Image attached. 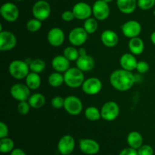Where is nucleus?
I'll return each instance as SVG.
<instances>
[{"label": "nucleus", "mask_w": 155, "mask_h": 155, "mask_svg": "<svg viewBox=\"0 0 155 155\" xmlns=\"http://www.w3.org/2000/svg\"><path fill=\"white\" fill-rule=\"evenodd\" d=\"M110 83L113 88L120 92L130 90L136 83V77L132 71L118 69L113 71L110 76Z\"/></svg>", "instance_id": "1"}, {"label": "nucleus", "mask_w": 155, "mask_h": 155, "mask_svg": "<svg viewBox=\"0 0 155 155\" xmlns=\"http://www.w3.org/2000/svg\"><path fill=\"white\" fill-rule=\"evenodd\" d=\"M83 71L76 68H70L64 74V83L70 88L76 89L82 86L85 81V77Z\"/></svg>", "instance_id": "2"}, {"label": "nucleus", "mask_w": 155, "mask_h": 155, "mask_svg": "<svg viewBox=\"0 0 155 155\" xmlns=\"http://www.w3.org/2000/svg\"><path fill=\"white\" fill-rule=\"evenodd\" d=\"M30 71V66L25 61L14 60L8 65L9 74L16 80L25 79Z\"/></svg>", "instance_id": "3"}, {"label": "nucleus", "mask_w": 155, "mask_h": 155, "mask_svg": "<svg viewBox=\"0 0 155 155\" xmlns=\"http://www.w3.org/2000/svg\"><path fill=\"white\" fill-rule=\"evenodd\" d=\"M51 6L45 0H39L33 6L32 13L34 18L41 21H45L51 15Z\"/></svg>", "instance_id": "4"}, {"label": "nucleus", "mask_w": 155, "mask_h": 155, "mask_svg": "<svg viewBox=\"0 0 155 155\" xmlns=\"http://www.w3.org/2000/svg\"><path fill=\"white\" fill-rule=\"evenodd\" d=\"M119 114L120 107L115 101H107L103 104L101 108V118L108 122L115 120Z\"/></svg>", "instance_id": "5"}, {"label": "nucleus", "mask_w": 155, "mask_h": 155, "mask_svg": "<svg viewBox=\"0 0 155 155\" xmlns=\"http://www.w3.org/2000/svg\"><path fill=\"white\" fill-rule=\"evenodd\" d=\"M64 108L70 115L77 116L83 110V102L78 97L75 95H69L64 98Z\"/></svg>", "instance_id": "6"}, {"label": "nucleus", "mask_w": 155, "mask_h": 155, "mask_svg": "<svg viewBox=\"0 0 155 155\" xmlns=\"http://www.w3.org/2000/svg\"><path fill=\"white\" fill-rule=\"evenodd\" d=\"M0 14L8 22H15L19 18V9L12 2H5L0 8Z\"/></svg>", "instance_id": "7"}, {"label": "nucleus", "mask_w": 155, "mask_h": 155, "mask_svg": "<svg viewBox=\"0 0 155 155\" xmlns=\"http://www.w3.org/2000/svg\"><path fill=\"white\" fill-rule=\"evenodd\" d=\"M89 33L83 27H75L71 30L68 35V40L74 46H81L88 39Z\"/></svg>", "instance_id": "8"}, {"label": "nucleus", "mask_w": 155, "mask_h": 155, "mask_svg": "<svg viewBox=\"0 0 155 155\" xmlns=\"http://www.w3.org/2000/svg\"><path fill=\"white\" fill-rule=\"evenodd\" d=\"M10 94L12 98L18 101H28L30 95V89L26 84L15 83L11 87Z\"/></svg>", "instance_id": "9"}, {"label": "nucleus", "mask_w": 155, "mask_h": 155, "mask_svg": "<svg viewBox=\"0 0 155 155\" xmlns=\"http://www.w3.org/2000/svg\"><path fill=\"white\" fill-rule=\"evenodd\" d=\"M17 45V38L13 33L8 30L0 31V50L7 51L13 49Z\"/></svg>", "instance_id": "10"}, {"label": "nucleus", "mask_w": 155, "mask_h": 155, "mask_svg": "<svg viewBox=\"0 0 155 155\" xmlns=\"http://www.w3.org/2000/svg\"><path fill=\"white\" fill-rule=\"evenodd\" d=\"M102 89V83L97 77H90L85 80L82 85V90L89 95H95L99 93Z\"/></svg>", "instance_id": "11"}, {"label": "nucleus", "mask_w": 155, "mask_h": 155, "mask_svg": "<svg viewBox=\"0 0 155 155\" xmlns=\"http://www.w3.org/2000/svg\"><path fill=\"white\" fill-rule=\"evenodd\" d=\"M92 15L98 21H104L110 15L108 3L103 0H97L92 5Z\"/></svg>", "instance_id": "12"}, {"label": "nucleus", "mask_w": 155, "mask_h": 155, "mask_svg": "<svg viewBox=\"0 0 155 155\" xmlns=\"http://www.w3.org/2000/svg\"><path fill=\"white\" fill-rule=\"evenodd\" d=\"M123 35L125 37L132 39V38L137 37L142 32V26L140 23L137 21L131 20L124 23L121 27Z\"/></svg>", "instance_id": "13"}, {"label": "nucleus", "mask_w": 155, "mask_h": 155, "mask_svg": "<svg viewBox=\"0 0 155 155\" xmlns=\"http://www.w3.org/2000/svg\"><path fill=\"white\" fill-rule=\"evenodd\" d=\"M72 11L76 19L80 21H85L91 18V15H92V8L84 2L76 3L73 7Z\"/></svg>", "instance_id": "14"}, {"label": "nucleus", "mask_w": 155, "mask_h": 155, "mask_svg": "<svg viewBox=\"0 0 155 155\" xmlns=\"http://www.w3.org/2000/svg\"><path fill=\"white\" fill-rule=\"evenodd\" d=\"M75 140L71 135L62 136L58 143V150L62 155L71 154L75 148Z\"/></svg>", "instance_id": "15"}, {"label": "nucleus", "mask_w": 155, "mask_h": 155, "mask_svg": "<svg viewBox=\"0 0 155 155\" xmlns=\"http://www.w3.org/2000/svg\"><path fill=\"white\" fill-rule=\"evenodd\" d=\"M64 33L59 27H53L48 31V34H47V40L51 46H61L64 42Z\"/></svg>", "instance_id": "16"}, {"label": "nucleus", "mask_w": 155, "mask_h": 155, "mask_svg": "<svg viewBox=\"0 0 155 155\" xmlns=\"http://www.w3.org/2000/svg\"><path fill=\"white\" fill-rule=\"evenodd\" d=\"M80 149L83 153L89 155L96 154L100 150V145L96 141L91 139H82L80 140Z\"/></svg>", "instance_id": "17"}, {"label": "nucleus", "mask_w": 155, "mask_h": 155, "mask_svg": "<svg viewBox=\"0 0 155 155\" xmlns=\"http://www.w3.org/2000/svg\"><path fill=\"white\" fill-rule=\"evenodd\" d=\"M138 61L136 56L130 53H125L120 59V64L123 69L129 71H133L136 69Z\"/></svg>", "instance_id": "18"}, {"label": "nucleus", "mask_w": 155, "mask_h": 155, "mask_svg": "<svg viewBox=\"0 0 155 155\" xmlns=\"http://www.w3.org/2000/svg\"><path fill=\"white\" fill-rule=\"evenodd\" d=\"M101 41L106 47L113 48L117 45L119 42V36L117 33L111 30H106L101 34Z\"/></svg>", "instance_id": "19"}, {"label": "nucleus", "mask_w": 155, "mask_h": 155, "mask_svg": "<svg viewBox=\"0 0 155 155\" xmlns=\"http://www.w3.org/2000/svg\"><path fill=\"white\" fill-rule=\"evenodd\" d=\"M70 61L64 55H57L51 61V67L57 72L65 73L70 68Z\"/></svg>", "instance_id": "20"}, {"label": "nucleus", "mask_w": 155, "mask_h": 155, "mask_svg": "<svg viewBox=\"0 0 155 155\" xmlns=\"http://www.w3.org/2000/svg\"><path fill=\"white\" fill-rule=\"evenodd\" d=\"M77 67L83 72H89L91 71L95 67V60L89 54H85L79 57L76 61Z\"/></svg>", "instance_id": "21"}, {"label": "nucleus", "mask_w": 155, "mask_h": 155, "mask_svg": "<svg viewBox=\"0 0 155 155\" xmlns=\"http://www.w3.org/2000/svg\"><path fill=\"white\" fill-rule=\"evenodd\" d=\"M117 5L120 12L125 15L133 13L137 7V0H117Z\"/></svg>", "instance_id": "22"}, {"label": "nucleus", "mask_w": 155, "mask_h": 155, "mask_svg": "<svg viewBox=\"0 0 155 155\" xmlns=\"http://www.w3.org/2000/svg\"><path fill=\"white\" fill-rule=\"evenodd\" d=\"M128 46L130 52L134 55H139L143 53L144 50H145L144 41L139 36L130 39L129 41Z\"/></svg>", "instance_id": "23"}, {"label": "nucleus", "mask_w": 155, "mask_h": 155, "mask_svg": "<svg viewBox=\"0 0 155 155\" xmlns=\"http://www.w3.org/2000/svg\"><path fill=\"white\" fill-rule=\"evenodd\" d=\"M127 141L129 146L137 150L143 144V137L139 132L132 131L127 136Z\"/></svg>", "instance_id": "24"}, {"label": "nucleus", "mask_w": 155, "mask_h": 155, "mask_svg": "<svg viewBox=\"0 0 155 155\" xmlns=\"http://www.w3.org/2000/svg\"><path fill=\"white\" fill-rule=\"evenodd\" d=\"M25 83L30 90H36L39 89L41 85V78L39 74L30 71L25 78Z\"/></svg>", "instance_id": "25"}, {"label": "nucleus", "mask_w": 155, "mask_h": 155, "mask_svg": "<svg viewBox=\"0 0 155 155\" xmlns=\"http://www.w3.org/2000/svg\"><path fill=\"white\" fill-rule=\"evenodd\" d=\"M32 108L39 109L44 106L45 103V98L42 93H34L30 96L28 99Z\"/></svg>", "instance_id": "26"}, {"label": "nucleus", "mask_w": 155, "mask_h": 155, "mask_svg": "<svg viewBox=\"0 0 155 155\" xmlns=\"http://www.w3.org/2000/svg\"><path fill=\"white\" fill-rule=\"evenodd\" d=\"M48 82L50 86L57 88L62 86V84L64 83V75H62L61 73L55 71L54 73H51L48 76Z\"/></svg>", "instance_id": "27"}, {"label": "nucleus", "mask_w": 155, "mask_h": 155, "mask_svg": "<svg viewBox=\"0 0 155 155\" xmlns=\"http://www.w3.org/2000/svg\"><path fill=\"white\" fill-rule=\"evenodd\" d=\"M85 117L89 121H97L101 118V110H98L95 106H89L85 110Z\"/></svg>", "instance_id": "28"}, {"label": "nucleus", "mask_w": 155, "mask_h": 155, "mask_svg": "<svg viewBox=\"0 0 155 155\" xmlns=\"http://www.w3.org/2000/svg\"><path fill=\"white\" fill-rule=\"evenodd\" d=\"M15 148V142L8 137L0 139V151L2 154L11 153Z\"/></svg>", "instance_id": "29"}, {"label": "nucleus", "mask_w": 155, "mask_h": 155, "mask_svg": "<svg viewBox=\"0 0 155 155\" xmlns=\"http://www.w3.org/2000/svg\"><path fill=\"white\" fill-rule=\"evenodd\" d=\"M98 27V20L95 18H89L85 20L83 28L89 34H93L97 31Z\"/></svg>", "instance_id": "30"}, {"label": "nucleus", "mask_w": 155, "mask_h": 155, "mask_svg": "<svg viewBox=\"0 0 155 155\" xmlns=\"http://www.w3.org/2000/svg\"><path fill=\"white\" fill-rule=\"evenodd\" d=\"M30 71L37 74L43 72L45 68V63L43 60L40 58H35L31 60L30 63L29 64Z\"/></svg>", "instance_id": "31"}, {"label": "nucleus", "mask_w": 155, "mask_h": 155, "mask_svg": "<svg viewBox=\"0 0 155 155\" xmlns=\"http://www.w3.org/2000/svg\"><path fill=\"white\" fill-rule=\"evenodd\" d=\"M63 54L70 61H76L80 57L79 50L75 46H68L64 49Z\"/></svg>", "instance_id": "32"}, {"label": "nucleus", "mask_w": 155, "mask_h": 155, "mask_svg": "<svg viewBox=\"0 0 155 155\" xmlns=\"http://www.w3.org/2000/svg\"><path fill=\"white\" fill-rule=\"evenodd\" d=\"M42 21L36 19V18H33V19L29 20L26 24V27L28 31L32 32V33H35V32L39 31L42 27Z\"/></svg>", "instance_id": "33"}, {"label": "nucleus", "mask_w": 155, "mask_h": 155, "mask_svg": "<svg viewBox=\"0 0 155 155\" xmlns=\"http://www.w3.org/2000/svg\"><path fill=\"white\" fill-rule=\"evenodd\" d=\"M155 5V0H137V5L142 10H149Z\"/></svg>", "instance_id": "34"}, {"label": "nucleus", "mask_w": 155, "mask_h": 155, "mask_svg": "<svg viewBox=\"0 0 155 155\" xmlns=\"http://www.w3.org/2000/svg\"><path fill=\"white\" fill-rule=\"evenodd\" d=\"M30 107L31 106L28 101H19L18 104V110L20 114L21 115H27L30 112Z\"/></svg>", "instance_id": "35"}, {"label": "nucleus", "mask_w": 155, "mask_h": 155, "mask_svg": "<svg viewBox=\"0 0 155 155\" xmlns=\"http://www.w3.org/2000/svg\"><path fill=\"white\" fill-rule=\"evenodd\" d=\"M51 106L55 109H61L64 105V98L61 96H55L51 99Z\"/></svg>", "instance_id": "36"}, {"label": "nucleus", "mask_w": 155, "mask_h": 155, "mask_svg": "<svg viewBox=\"0 0 155 155\" xmlns=\"http://www.w3.org/2000/svg\"><path fill=\"white\" fill-rule=\"evenodd\" d=\"M139 155H153L154 149L148 145H142L139 149H137Z\"/></svg>", "instance_id": "37"}, {"label": "nucleus", "mask_w": 155, "mask_h": 155, "mask_svg": "<svg viewBox=\"0 0 155 155\" xmlns=\"http://www.w3.org/2000/svg\"><path fill=\"white\" fill-rule=\"evenodd\" d=\"M136 70L139 74H145V73L149 71V64L146 61H138Z\"/></svg>", "instance_id": "38"}, {"label": "nucleus", "mask_w": 155, "mask_h": 155, "mask_svg": "<svg viewBox=\"0 0 155 155\" xmlns=\"http://www.w3.org/2000/svg\"><path fill=\"white\" fill-rule=\"evenodd\" d=\"M61 18L64 21H66V22H70V21H73V20L75 18V17H74L73 11L68 10V11H64V12L62 13Z\"/></svg>", "instance_id": "39"}, {"label": "nucleus", "mask_w": 155, "mask_h": 155, "mask_svg": "<svg viewBox=\"0 0 155 155\" xmlns=\"http://www.w3.org/2000/svg\"><path fill=\"white\" fill-rule=\"evenodd\" d=\"M8 127L4 122L0 123V139L8 137Z\"/></svg>", "instance_id": "40"}, {"label": "nucleus", "mask_w": 155, "mask_h": 155, "mask_svg": "<svg viewBox=\"0 0 155 155\" xmlns=\"http://www.w3.org/2000/svg\"><path fill=\"white\" fill-rule=\"evenodd\" d=\"M119 155H139L138 154V151L135 148L129 147V148H124V150L120 152Z\"/></svg>", "instance_id": "41"}, {"label": "nucleus", "mask_w": 155, "mask_h": 155, "mask_svg": "<svg viewBox=\"0 0 155 155\" xmlns=\"http://www.w3.org/2000/svg\"><path fill=\"white\" fill-rule=\"evenodd\" d=\"M10 155H27L24 151H23L21 148H15L11 152Z\"/></svg>", "instance_id": "42"}, {"label": "nucleus", "mask_w": 155, "mask_h": 155, "mask_svg": "<svg viewBox=\"0 0 155 155\" xmlns=\"http://www.w3.org/2000/svg\"><path fill=\"white\" fill-rule=\"evenodd\" d=\"M78 50H79V54H80V56L85 55V54H86V50L85 48L81 47V48H79Z\"/></svg>", "instance_id": "43"}, {"label": "nucleus", "mask_w": 155, "mask_h": 155, "mask_svg": "<svg viewBox=\"0 0 155 155\" xmlns=\"http://www.w3.org/2000/svg\"><path fill=\"white\" fill-rule=\"evenodd\" d=\"M150 39H151V42H152V43L155 45V31H154L152 33H151Z\"/></svg>", "instance_id": "44"}, {"label": "nucleus", "mask_w": 155, "mask_h": 155, "mask_svg": "<svg viewBox=\"0 0 155 155\" xmlns=\"http://www.w3.org/2000/svg\"><path fill=\"white\" fill-rule=\"evenodd\" d=\"M103 1H104L105 2H107V3H110V2H111L113 0H103Z\"/></svg>", "instance_id": "45"}, {"label": "nucleus", "mask_w": 155, "mask_h": 155, "mask_svg": "<svg viewBox=\"0 0 155 155\" xmlns=\"http://www.w3.org/2000/svg\"><path fill=\"white\" fill-rule=\"evenodd\" d=\"M16 1H18V2H21V1H24V0H16Z\"/></svg>", "instance_id": "46"}, {"label": "nucleus", "mask_w": 155, "mask_h": 155, "mask_svg": "<svg viewBox=\"0 0 155 155\" xmlns=\"http://www.w3.org/2000/svg\"><path fill=\"white\" fill-rule=\"evenodd\" d=\"M68 155H71V154H68Z\"/></svg>", "instance_id": "47"}]
</instances>
